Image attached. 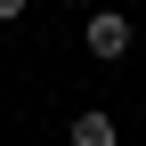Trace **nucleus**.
Returning <instances> with one entry per match:
<instances>
[{
  "instance_id": "1",
  "label": "nucleus",
  "mask_w": 146,
  "mask_h": 146,
  "mask_svg": "<svg viewBox=\"0 0 146 146\" xmlns=\"http://www.w3.org/2000/svg\"><path fill=\"white\" fill-rule=\"evenodd\" d=\"M122 49H130V16L98 8V16H89V57H122Z\"/></svg>"
},
{
  "instance_id": "2",
  "label": "nucleus",
  "mask_w": 146,
  "mask_h": 146,
  "mask_svg": "<svg viewBox=\"0 0 146 146\" xmlns=\"http://www.w3.org/2000/svg\"><path fill=\"white\" fill-rule=\"evenodd\" d=\"M73 146H114V122H106V114H81V122H73Z\"/></svg>"
},
{
  "instance_id": "3",
  "label": "nucleus",
  "mask_w": 146,
  "mask_h": 146,
  "mask_svg": "<svg viewBox=\"0 0 146 146\" xmlns=\"http://www.w3.org/2000/svg\"><path fill=\"white\" fill-rule=\"evenodd\" d=\"M16 16H25V0H0V25H16Z\"/></svg>"
},
{
  "instance_id": "4",
  "label": "nucleus",
  "mask_w": 146,
  "mask_h": 146,
  "mask_svg": "<svg viewBox=\"0 0 146 146\" xmlns=\"http://www.w3.org/2000/svg\"><path fill=\"white\" fill-rule=\"evenodd\" d=\"M65 8H81V0H65Z\"/></svg>"
}]
</instances>
